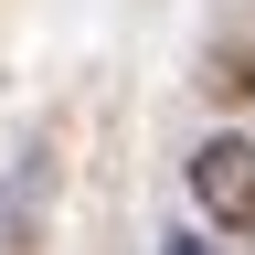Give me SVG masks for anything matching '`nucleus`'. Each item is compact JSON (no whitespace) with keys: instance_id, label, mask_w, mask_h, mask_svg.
Listing matches in <instances>:
<instances>
[{"instance_id":"f257e3e1","label":"nucleus","mask_w":255,"mask_h":255,"mask_svg":"<svg viewBox=\"0 0 255 255\" xmlns=\"http://www.w3.org/2000/svg\"><path fill=\"white\" fill-rule=\"evenodd\" d=\"M181 181H191V202H202L213 234H255V138H245V128H213Z\"/></svg>"},{"instance_id":"f03ea898","label":"nucleus","mask_w":255,"mask_h":255,"mask_svg":"<svg viewBox=\"0 0 255 255\" xmlns=\"http://www.w3.org/2000/svg\"><path fill=\"white\" fill-rule=\"evenodd\" d=\"M43 213H53V149H21L11 170H0V255L43 245Z\"/></svg>"},{"instance_id":"7ed1b4c3","label":"nucleus","mask_w":255,"mask_h":255,"mask_svg":"<svg viewBox=\"0 0 255 255\" xmlns=\"http://www.w3.org/2000/svg\"><path fill=\"white\" fill-rule=\"evenodd\" d=\"M213 85H234V96H255V64H223V75H213Z\"/></svg>"}]
</instances>
